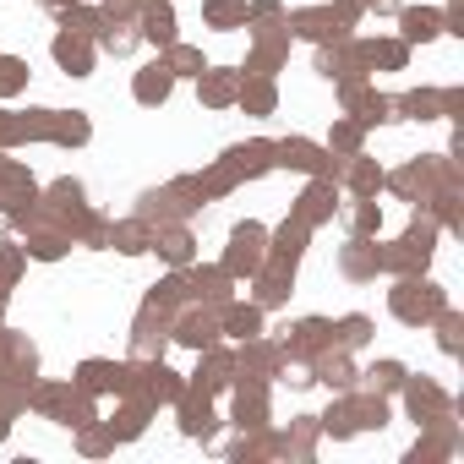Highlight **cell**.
<instances>
[{"label": "cell", "instance_id": "1", "mask_svg": "<svg viewBox=\"0 0 464 464\" xmlns=\"http://www.w3.org/2000/svg\"><path fill=\"white\" fill-rule=\"evenodd\" d=\"M263 224H236V236H229V257H224V274L241 279V274H257L268 263V246H263Z\"/></svg>", "mask_w": 464, "mask_h": 464}, {"label": "cell", "instance_id": "2", "mask_svg": "<svg viewBox=\"0 0 464 464\" xmlns=\"http://www.w3.org/2000/svg\"><path fill=\"white\" fill-rule=\"evenodd\" d=\"M350 17H355L350 0H344L339 12L334 6H306V12H295V34H306V39H344Z\"/></svg>", "mask_w": 464, "mask_h": 464}, {"label": "cell", "instance_id": "3", "mask_svg": "<svg viewBox=\"0 0 464 464\" xmlns=\"http://www.w3.org/2000/svg\"><path fill=\"white\" fill-rule=\"evenodd\" d=\"M169 339H180V344H191V350L218 344V312H180V317L169 323Z\"/></svg>", "mask_w": 464, "mask_h": 464}, {"label": "cell", "instance_id": "4", "mask_svg": "<svg viewBox=\"0 0 464 464\" xmlns=\"http://www.w3.org/2000/svg\"><path fill=\"white\" fill-rule=\"evenodd\" d=\"M393 312H399L404 323H426L431 312H442V295H437L431 285H399V290H393Z\"/></svg>", "mask_w": 464, "mask_h": 464}, {"label": "cell", "instance_id": "5", "mask_svg": "<svg viewBox=\"0 0 464 464\" xmlns=\"http://www.w3.org/2000/svg\"><path fill=\"white\" fill-rule=\"evenodd\" d=\"M274 164H279V159H274V142H241V148L224 153V169L236 175V180H241V175H263V169H274Z\"/></svg>", "mask_w": 464, "mask_h": 464}, {"label": "cell", "instance_id": "6", "mask_svg": "<svg viewBox=\"0 0 464 464\" xmlns=\"http://www.w3.org/2000/svg\"><path fill=\"white\" fill-rule=\"evenodd\" d=\"M77 388H82V393H110V388L126 393V388H131V372H126V366H110V361H88V366L77 372Z\"/></svg>", "mask_w": 464, "mask_h": 464}, {"label": "cell", "instance_id": "7", "mask_svg": "<svg viewBox=\"0 0 464 464\" xmlns=\"http://www.w3.org/2000/svg\"><path fill=\"white\" fill-rule=\"evenodd\" d=\"M180 431L186 437H208L213 431V410H208V388H180Z\"/></svg>", "mask_w": 464, "mask_h": 464}, {"label": "cell", "instance_id": "8", "mask_svg": "<svg viewBox=\"0 0 464 464\" xmlns=\"http://www.w3.org/2000/svg\"><path fill=\"white\" fill-rule=\"evenodd\" d=\"M218 328L229 339H257L263 334V306H236V301H224L218 306Z\"/></svg>", "mask_w": 464, "mask_h": 464}, {"label": "cell", "instance_id": "9", "mask_svg": "<svg viewBox=\"0 0 464 464\" xmlns=\"http://www.w3.org/2000/svg\"><path fill=\"white\" fill-rule=\"evenodd\" d=\"M186 295H197L208 306H224L229 301V274L224 268H191L186 274Z\"/></svg>", "mask_w": 464, "mask_h": 464}, {"label": "cell", "instance_id": "10", "mask_svg": "<svg viewBox=\"0 0 464 464\" xmlns=\"http://www.w3.org/2000/svg\"><path fill=\"white\" fill-rule=\"evenodd\" d=\"M55 61H61L72 77H88V72H93V44H88L82 34H61V39H55Z\"/></svg>", "mask_w": 464, "mask_h": 464}, {"label": "cell", "instance_id": "11", "mask_svg": "<svg viewBox=\"0 0 464 464\" xmlns=\"http://www.w3.org/2000/svg\"><path fill=\"white\" fill-rule=\"evenodd\" d=\"M274 159H279V164H290V169H306V175H323V169H328L323 148H317V142H301V137H295V142H279V148H274Z\"/></svg>", "mask_w": 464, "mask_h": 464}, {"label": "cell", "instance_id": "12", "mask_svg": "<svg viewBox=\"0 0 464 464\" xmlns=\"http://www.w3.org/2000/svg\"><path fill=\"white\" fill-rule=\"evenodd\" d=\"M334 208H339V186H328V180H317V186H306V197H301V224H323V218H334Z\"/></svg>", "mask_w": 464, "mask_h": 464}, {"label": "cell", "instance_id": "13", "mask_svg": "<svg viewBox=\"0 0 464 464\" xmlns=\"http://www.w3.org/2000/svg\"><path fill=\"white\" fill-rule=\"evenodd\" d=\"M148 246H153V252H164V257H169L175 268H186V263H191V236H186V229H180V224H169V229L159 224Z\"/></svg>", "mask_w": 464, "mask_h": 464}, {"label": "cell", "instance_id": "14", "mask_svg": "<svg viewBox=\"0 0 464 464\" xmlns=\"http://www.w3.org/2000/svg\"><path fill=\"white\" fill-rule=\"evenodd\" d=\"M290 334H295V339H290V355H317V350L334 339V328H328L323 317H306V323H295Z\"/></svg>", "mask_w": 464, "mask_h": 464}, {"label": "cell", "instance_id": "15", "mask_svg": "<svg viewBox=\"0 0 464 464\" xmlns=\"http://www.w3.org/2000/svg\"><path fill=\"white\" fill-rule=\"evenodd\" d=\"M306 229H312V224H301V218L279 229V236H274V263H285V268L301 263V252H306Z\"/></svg>", "mask_w": 464, "mask_h": 464}, {"label": "cell", "instance_id": "16", "mask_svg": "<svg viewBox=\"0 0 464 464\" xmlns=\"http://www.w3.org/2000/svg\"><path fill=\"white\" fill-rule=\"evenodd\" d=\"M229 377H236V361H229L224 350H213V344H208V355H202V366H197V388H208V393H213V388H224Z\"/></svg>", "mask_w": 464, "mask_h": 464}, {"label": "cell", "instance_id": "17", "mask_svg": "<svg viewBox=\"0 0 464 464\" xmlns=\"http://www.w3.org/2000/svg\"><path fill=\"white\" fill-rule=\"evenodd\" d=\"M142 39H153V44H175V12L164 6H142Z\"/></svg>", "mask_w": 464, "mask_h": 464}, {"label": "cell", "instance_id": "18", "mask_svg": "<svg viewBox=\"0 0 464 464\" xmlns=\"http://www.w3.org/2000/svg\"><path fill=\"white\" fill-rule=\"evenodd\" d=\"M169 82H175V72L159 61V66H148V72L137 77V99H142V104H164V99H169Z\"/></svg>", "mask_w": 464, "mask_h": 464}, {"label": "cell", "instance_id": "19", "mask_svg": "<svg viewBox=\"0 0 464 464\" xmlns=\"http://www.w3.org/2000/svg\"><path fill=\"white\" fill-rule=\"evenodd\" d=\"M197 82H202V99H208V104H229V99H236V93H241V82H236V72H202Z\"/></svg>", "mask_w": 464, "mask_h": 464}, {"label": "cell", "instance_id": "20", "mask_svg": "<svg viewBox=\"0 0 464 464\" xmlns=\"http://www.w3.org/2000/svg\"><path fill=\"white\" fill-rule=\"evenodd\" d=\"M399 23H404V39H410V44H415V39L426 44V39L442 34V12H404Z\"/></svg>", "mask_w": 464, "mask_h": 464}, {"label": "cell", "instance_id": "21", "mask_svg": "<svg viewBox=\"0 0 464 464\" xmlns=\"http://www.w3.org/2000/svg\"><path fill=\"white\" fill-rule=\"evenodd\" d=\"M50 137L55 142H88V121L72 110V115H61V110H50Z\"/></svg>", "mask_w": 464, "mask_h": 464}, {"label": "cell", "instance_id": "22", "mask_svg": "<svg viewBox=\"0 0 464 464\" xmlns=\"http://www.w3.org/2000/svg\"><path fill=\"white\" fill-rule=\"evenodd\" d=\"M263 415H268V393H263V388H252V393L241 388V399H236V420H241V426H263Z\"/></svg>", "mask_w": 464, "mask_h": 464}, {"label": "cell", "instance_id": "23", "mask_svg": "<svg viewBox=\"0 0 464 464\" xmlns=\"http://www.w3.org/2000/svg\"><path fill=\"white\" fill-rule=\"evenodd\" d=\"M164 50H169V61H164V66H169L175 77H202V72H208L197 50H186V44H164Z\"/></svg>", "mask_w": 464, "mask_h": 464}, {"label": "cell", "instance_id": "24", "mask_svg": "<svg viewBox=\"0 0 464 464\" xmlns=\"http://www.w3.org/2000/svg\"><path fill=\"white\" fill-rule=\"evenodd\" d=\"M110 23L99 17V12H82V6H66V34H82V39H93V34H104Z\"/></svg>", "mask_w": 464, "mask_h": 464}, {"label": "cell", "instance_id": "25", "mask_svg": "<svg viewBox=\"0 0 464 464\" xmlns=\"http://www.w3.org/2000/svg\"><path fill=\"white\" fill-rule=\"evenodd\" d=\"M442 404H448V399H442L437 388H426V382H415V388H410V410H415L420 420H437V410H442Z\"/></svg>", "mask_w": 464, "mask_h": 464}, {"label": "cell", "instance_id": "26", "mask_svg": "<svg viewBox=\"0 0 464 464\" xmlns=\"http://www.w3.org/2000/svg\"><path fill=\"white\" fill-rule=\"evenodd\" d=\"M246 110H257V115H268L274 110V82H241V93H236Z\"/></svg>", "mask_w": 464, "mask_h": 464}, {"label": "cell", "instance_id": "27", "mask_svg": "<svg viewBox=\"0 0 464 464\" xmlns=\"http://www.w3.org/2000/svg\"><path fill=\"white\" fill-rule=\"evenodd\" d=\"M317 372H323V382H328V388H344V393H350V377H355V372H350V361H344V355H323V361H317Z\"/></svg>", "mask_w": 464, "mask_h": 464}, {"label": "cell", "instance_id": "28", "mask_svg": "<svg viewBox=\"0 0 464 464\" xmlns=\"http://www.w3.org/2000/svg\"><path fill=\"white\" fill-rule=\"evenodd\" d=\"M366 377H372V393H377V388H382V393L404 388V366H399V361H377V366H372Z\"/></svg>", "mask_w": 464, "mask_h": 464}, {"label": "cell", "instance_id": "29", "mask_svg": "<svg viewBox=\"0 0 464 464\" xmlns=\"http://www.w3.org/2000/svg\"><path fill=\"white\" fill-rule=\"evenodd\" d=\"M142 420H148V404L137 399V404H126V410L110 420V431H115V437H137V431H142Z\"/></svg>", "mask_w": 464, "mask_h": 464}, {"label": "cell", "instance_id": "30", "mask_svg": "<svg viewBox=\"0 0 464 464\" xmlns=\"http://www.w3.org/2000/svg\"><path fill=\"white\" fill-rule=\"evenodd\" d=\"M208 23H213V28L246 23V6H241V0H208Z\"/></svg>", "mask_w": 464, "mask_h": 464}, {"label": "cell", "instance_id": "31", "mask_svg": "<svg viewBox=\"0 0 464 464\" xmlns=\"http://www.w3.org/2000/svg\"><path fill=\"white\" fill-rule=\"evenodd\" d=\"M28 82V66L17 61V55H0V99H6V93H17Z\"/></svg>", "mask_w": 464, "mask_h": 464}, {"label": "cell", "instance_id": "32", "mask_svg": "<svg viewBox=\"0 0 464 464\" xmlns=\"http://www.w3.org/2000/svg\"><path fill=\"white\" fill-rule=\"evenodd\" d=\"M334 334H339V350H361V344H366V334H372V323H366V317H344Z\"/></svg>", "mask_w": 464, "mask_h": 464}, {"label": "cell", "instance_id": "33", "mask_svg": "<svg viewBox=\"0 0 464 464\" xmlns=\"http://www.w3.org/2000/svg\"><path fill=\"white\" fill-rule=\"evenodd\" d=\"M350 224H355V236H372V229L382 224V208L377 202H355L350 208Z\"/></svg>", "mask_w": 464, "mask_h": 464}, {"label": "cell", "instance_id": "34", "mask_svg": "<svg viewBox=\"0 0 464 464\" xmlns=\"http://www.w3.org/2000/svg\"><path fill=\"white\" fill-rule=\"evenodd\" d=\"M361 142V126H334V148H355Z\"/></svg>", "mask_w": 464, "mask_h": 464}, {"label": "cell", "instance_id": "35", "mask_svg": "<svg viewBox=\"0 0 464 464\" xmlns=\"http://www.w3.org/2000/svg\"><path fill=\"white\" fill-rule=\"evenodd\" d=\"M110 442H115V431H88V437H82V448H88V453H104Z\"/></svg>", "mask_w": 464, "mask_h": 464}, {"label": "cell", "instance_id": "36", "mask_svg": "<svg viewBox=\"0 0 464 464\" xmlns=\"http://www.w3.org/2000/svg\"><path fill=\"white\" fill-rule=\"evenodd\" d=\"M17 274V246H0V279Z\"/></svg>", "mask_w": 464, "mask_h": 464}, {"label": "cell", "instance_id": "37", "mask_svg": "<svg viewBox=\"0 0 464 464\" xmlns=\"http://www.w3.org/2000/svg\"><path fill=\"white\" fill-rule=\"evenodd\" d=\"M0 437H6V415H0Z\"/></svg>", "mask_w": 464, "mask_h": 464}, {"label": "cell", "instance_id": "38", "mask_svg": "<svg viewBox=\"0 0 464 464\" xmlns=\"http://www.w3.org/2000/svg\"><path fill=\"white\" fill-rule=\"evenodd\" d=\"M0 306H6V295H0Z\"/></svg>", "mask_w": 464, "mask_h": 464}]
</instances>
